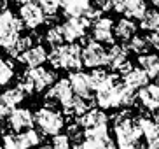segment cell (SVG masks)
<instances>
[{"label":"cell","instance_id":"7bdbcfd3","mask_svg":"<svg viewBox=\"0 0 159 149\" xmlns=\"http://www.w3.org/2000/svg\"><path fill=\"white\" fill-rule=\"evenodd\" d=\"M0 93H2V84H0Z\"/></svg>","mask_w":159,"mask_h":149},{"label":"cell","instance_id":"7402d4cb","mask_svg":"<svg viewBox=\"0 0 159 149\" xmlns=\"http://www.w3.org/2000/svg\"><path fill=\"white\" fill-rule=\"evenodd\" d=\"M128 49L124 47V44H110V49H107V65L116 72L117 67L121 65L124 60H128Z\"/></svg>","mask_w":159,"mask_h":149},{"label":"cell","instance_id":"ee69618b","mask_svg":"<svg viewBox=\"0 0 159 149\" xmlns=\"http://www.w3.org/2000/svg\"><path fill=\"white\" fill-rule=\"evenodd\" d=\"M0 149H2V146H0Z\"/></svg>","mask_w":159,"mask_h":149},{"label":"cell","instance_id":"836d02e7","mask_svg":"<svg viewBox=\"0 0 159 149\" xmlns=\"http://www.w3.org/2000/svg\"><path fill=\"white\" fill-rule=\"evenodd\" d=\"M2 149H19V144L16 140V135L12 133H5L2 139Z\"/></svg>","mask_w":159,"mask_h":149},{"label":"cell","instance_id":"ac0fdd59","mask_svg":"<svg viewBox=\"0 0 159 149\" xmlns=\"http://www.w3.org/2000/svg\"><path fill=\"white\" fill-rule=\"evenodd\" d=\"M138 65L143 70L149 79H156L159 72V60L157 56L152 55V53H143V55H138Z\"/></svg>","mask_w":159,"mask_h":149},{"label":"cell","instance_id":"2e32d148","mask_svg":"<svg viewBox=\"0 0 159 149\" xmlns=\"http://www.w3.org/2000/svg\"><path fill=\"white\" fill-rule=\"evenodd\" d=\"M121 81L122 84H126L128 88L131 89H138L142 88V86H145V84L149 83V77H147V74H145L142 69H129L126 72V74L121 75Z\"/></svg>","mask_w":159,"mask_h":149},{"label":"cell","instance_id":"7a4b0ae2","mask_svg":"<svg viewBox=\"0 0 159 149\" xmlns=\"http://www.w3.org/2000/svg\"><path fill=\"white\" fill-rule=\"evenodd\" d=\"M33 125L39 126V132H42L44 135H56L63 130L65 126V118L58 109L40 107L33 114Z\"/></svg>","mask_w":159,"mask_h":149},{"label":"cell","instance_id":"4fadbf2b","mask_svg":"<svg viewBox=\"0 0 159 149\" xmlns=\"http://www.w3.org/2000/svg\"><path fill=\"white\" fill-rule=\"evenodd\" d=\"M74 121L82 128H93V126H100V125H107L108 123V118L107 114L102 111V109H96V107H89L84 114L74 118Z\"/></svg>","mask_w":159,"mask_h":149},{"label":"cell","instance_id":"603a6c76","mask_svg":"<svg viewBox=\"0 0 159 149\" xmlns=\"http://www.w3.org/2000/svg\"><path fill=\"white\" fill-rule=\"evenodd\" d=\"M147 11V4L145 0H126L124 5V16L131 19H140L143 16V12Z\"/></svg>","mask_w":159,"mask_h":149},{"label":"cell","instance_id":"6da1fadb","mask_svg":"<svg viewBox=\"0 0 159 149\" xmlns=\"http://www.w3.org/2000/svg\"><path fill=\"white\" fill-rule=\"evenodd\" d=\"M112 128L116 133L117 149H136L140 144L142 132L131 116L129 109L121 107L116 116H112Z\"/></svg>","mask_w":159,"mask_h":149},{"label":"cell","instance_id":"60d3db41","mask_svg":"<svg viewBox=\"0 0 159 149\" xmlns=\"http://www.w3.org/2000/svg\"><path fill=\"white\" fill-rule=\"evenodd\" d=\"M37 149H51V146H35Z\"/></svg>","mask_w":159,"mask_h":149},{"label":"cell","instance_id":"9a60e30c","mask_svg":"<svg viewBox=\"0 0 159 149\" xmlns=\"http://www.w3.org/2000/svg\"><path fill=\"white\" fill-rule=\"evenodd\" d=\"M93 105H94V100H84V98L74 95V97L70 98V102L63 105V112H65V116H68V118H77V116H80V114H84V112L88 111L89 107H93Z\"/></svg>","mask_w":159,"mask_h":149},{"label":"cell","instance_id":"1f68e13d","mask_svg":"<svg viewBox=\"0 0 159 149\" xmlns=\"http://www.w3.org/2000/svg\"><path fill=\"white\" fill-rule=\"evenodd\" d=\"M66 137L70 139V142L72 140H74V142H80V140L84 139V130L74 121V123H70V125L66 126Z\"/></svg>","mask_w":159,"mask_h":149},{"label":"cell","instance_id":"f546056e","mask_svg":"<svg viewBox=\"0 0 159 149\" xmlns=\"http://www.w3.org/2000/svg\"><path fill=\"white\" fill-rule=\"evenodd\" d=\"M108 79V72L107 70L100 69V67H96V69L91 70V74H89V81H91V86H93V89L100 88L102 84H105Z\"/></svg>","mask_w":159,"mask_h":149},{"label":"cell","instance_id":"3957f363","mask_svg":"<svg viewBox=\"0 0 159 149\" xmlns=\"http://www.w3.org/2000/svg\"><path fill=\"white\" fill-rule=\"evenodd\" d=\"M82 46H80V60H82V67L88 69H96V67L107 65V49L103 47V44L96 42L91 37H80Z\"/></svg>","mask_w":159,"mask_h":149},{"label":"cell","instance_id":"4316f807","mask_svg":"<svg viewBox=\"0 0 159 149\" xmlns=\"http://www.w3.org/2000/svg\"><path fill=\"white\" fill-rule=\"evenodd\" d=\"M25 97L26 95L23 93V89L18 88V86H14V88H9L7 91H4V93H0V100H4V102L11 103V105H18V103H21L25 100Z\"/></svg>","mask_w":159,"mask_h":149},{"label":"cell","instance_id":"83f0119b","mask_svg":"<svg viewBox=\"0 0 159 149\" xmlns=\"http://www.w3.org/2000/svg\"><path fill=\"white\" fill-rule=\"evenodd\" d=\"M46 42L51 47L61 46V44L65 42V41H63V33H61V26H60V25H52V26H49V30L46 32Z\"/></svg>","mask_w":159,"mask_h":149},{"label":"cell","instance_id":"d590c367","mask_svg":"<svg viewBox=\"0 0 159 149\" xmlns=\"http://www.w3.org/2000/svg\"><path fill=\"white\" fill-rule=\"evenodd\" d=\"M14 109V105H11V103L4 102V100H0V119H5V118L11 114V111Z\"/></svg>","mask_w":159,"mask_h":149},{"label":"cell","instance_id":"277c9868","mask_svg":"<svg viewBox=\"0 0 159 149\" xmlns=\"http://www.w3.org/2000/svg\"><path fill=\"white\" fill-rule=\"evenodd\" d=\"M19 19H21L25 28L35 30L37 26L44 25L46 14L40 9V5L37 4V0H28L25 4H19Z\"/></svg>","mask_w":159,"mask_h":149},{"label":"cell","instance_id":"5bb4252c","mask_svg":"<svg viewBox=\"0 0 159 149\" xmlns=\"http://www.w3.org/2000/svg\"><path fill=\"white\" fill-rule=\"evenodd\" d=\"M19 60L23 65H26L28 69H33V67H40L47 61V51L44 49V46H30L26 51H23L21 55L16 58Z\"/></svg>","mask_w":159,"mask_h":149},{"label":"cell","instance_id":"cb8c5ba5","mask_svg":"<svg viewBox=\"0 0 159 149\" xmlns=\"http://www.w3.org/2000/svg\"><path fill=\"white\" fill-rule=\"evenodd\" d=\"M30 46H33V39L30 37V35H18V39H16V42L12 44V46H9L5 51H7V55L12 56V58H18L19 55L23 51H26Z\"/></svg>","mask_w":159,"mask_h":149},{"label":"cell","instance_id":"d6986e66","mask_svg":"<svg viewBox=\"0 0 159 149\" xmlns=\"http://www.w3.org/2000/svg\"><path fill=\"white\" fill-rule=\"evenodd\" d=\"M63 7V14L66 18H75V16H82L84 11L91 5V0H60Z\"/></svg>","mask_w":159,"mask_h":149},{"label":"cell","instance_id":"ba28073f","mask_svg":"<svg viewBox=\"0 0 159 149\" xmlns=\"http://www.w3.org/2000/svg\"><path fill=\"white\" fill-rule=\"evenodd\" d=\"M5 119H7L9 128L14 130L16 133L26 128H33V112L26 107H14Z\"/></svg>","mask_w":159,"mask_h":149},{"label":"cell","instance_id":"9c48e42d","mask_svg":"<svg viewBox=\"0 0 159 149\" xmlns=\"http://www.w3.org/2000/svg\"><path fill=\"white\" fill-rule=\"evenodd\" d=\"M136 91H138V93H136V100L142 103V107L147 109L149 112L157 111V107H159V88H157V84L147 83L145 86L138 88Z\"/></svg>","mask_w":159,"mask_h":149},{"label":"cell","instance_id":"7c38bea8","mask_svg":"<svg viewBox=\"0 0 159 149\" xmlns=\"http://www.w3.org/2000/svg\"><path fill=\"white\" fill-rule=\"evenodd\" d=\"M26 72H28V75L32 77V83H33V89H35V93H39V91H44L47 86H51V84L58 79L54 72L44 69L42 65H40V67H33V69H28Z\"/></svg>","mask_w":159,"mask_h":149},{"label":"cell","instance_id":"44dd1931","mask_svg":"<svg viewBox=\"0 0 159 149\" xmlns=\"http://www.w3.org/2000/svg\"><path fill=\"white\" fill-rule=\"evenodd\" d=\"M40 139H42L40 132L33 130V128H26V130L16 133V140H18V144H19V149H32V147H35V146L40 144Z\"/></svg>","mask_w":159,"mask_h":149},{"label":"cell","instance_id":"ab89813d","mask_svg":"<svg viewBox=\"0 0 159 149\" xmlns=\"http://www.w3.org/2000/svg\"><path fill=\"white\" fill-rule=\"evenodd\" d=\"M7 4H9V0H0V11L7 9Z\"/></svg>","mask_w":159,"mask_h":149},{"label":"cell","instance_id":"8fae6325","mask_svg":"<svg viewBox=\"0 0 159 149\" xmlns=\"http://www.w3.org/2000/svg\"><path fill=\"white\" fill-rule=\"evenodd\" d=\"M91 26H93V35H91V39H94L100 44H114V33H112L114 21L110 18L100 16Z\"/></svg>","mask_w":159,"mask_h":149},{"label":"cell","instance_id":"f35d334b","mask_svg":"<svg viewBox=\"0 0 159 149\" xmlns=\"http://www.w3.org/2000/svg\"><path fill=\"white\" fill-rule=\"evenodd\" d=\"M72 149H88V147H86L84 142L80 140V142H75V146H72Z\"/></svg>","mask_w":159,"mask_h":149},{"label":"cell","instance_id":"52a82bcc","mask_svg":"<svg viewBox=\"0 0 159 149\" xmlns=\"http://www.w3.org/2000/svg\"><path fill=\"white\" fill-rule=\"evenodd\" d=\"M61 26V33H63V41L66 42H75L80 37L86 35V28L91 25L86 21L84 16H75V18H66V21Z\"/></svg>","mask_w":159,"mask_h":149},{"label":"cell","instance_id":"30bf717a","mask_svg":"<svg viewBox=\"0 0 159 149\" xmlns=\"http://www.w3.org/2000/svg\"><path fill=\"white\" fill-rule=\"evenodd\" d=\"M72 97H74V91H72V88H70L68 79H58V81H54V83L51 84L49 91L46 93V98L54 100V102H56L58 105H61V107H63L65 103L70 102Z\"/></svg>","mask_w":159,"mask_h":149},{"label":"cell","instance_id":"74e56055","mask_svg":"<svg viewBox=\"0 0 159 149\" xmlns=\"http://www.w3.org/2000/svg\"><path fill=\"white\" fill-rule=\"evenodd\" d=\"M94 7L100 11H108L110 9V0H94Z\"/></svg>","mask_w":159,"mask_h":149},{"label":"cell","instance_id":"f1b7e54d","mask_svg":"<svg viewBox=\"0 0 159 149\" xmlns=\"http://www.w3.org/2000/svg\"><path fill=\"white\" fill-rule=\"evenodd\" d=\"M14 77V65L12 61L0 60V84H9L11 79Z\"/></svg>","mask_w":159,"mask_h":149},{"label":"cell","instance_id":"d4e9b609","mask_svg":"<svg viewBox=\"0 0 159 149\" xmlns=\"http://www.w3.org/2000/svg\"><path fill=\"white\" fill-rule=\"evenodd\" d=\"M140 28L145 32H156L159 28V14L156 9H147L140 18Z\"/></svg>","mask_w":159,"mask_h":149},{"label":"cell","instance_id":"5b68a950","mask_svg":"<svg viewBox=\"0 0 159 149\" xmlns=\"http://www.w3.org/2000/svg\"><path fill=\"white\" fill-rule=\"evenodd\" d=\"M58 60H60V67L65 70H80L82 69V60H80V46L75 42H68V44H61L58 46Z\"/></svg>","mask_w":159,"mask_h":149},{"label":"cell","instance_id":"8d00e7d4","mask_svg":"<svg viewBox=\"0 0 159 149\" xmlns=\"http://www.w3.org/2000/svg\"><path fill=\"white\" fill-rule=\"evenodd\" d=\"M96 149H117V146H116V142H114L110 137H107L105 140H102V142H100Z\"/></svg>","mask_w":159,"mask_h":149},{"label":"cell","instance_id":"e575fe53","mask_svg":"<svg viewBox=\"0 0 159 149\" xmlns=\"http://www.w3.org/2000/svg\"><path fill=\"white\" fill-rule=\"evenodd\" d=\"M143 39H145V42H147V46H149V47H154V49H157V47H159V35H157V30H156V32H149Z\"/></svg>","mask_w":159,"mask_h":149},{"label":"cell","instance_id":"ffe728a7","mask_svg":"<svg viewBox=\"0 0 159 149\" xmlns=\"http://www.w3.org/2000/svg\"><path fill=\"white\" fill-rule=\"evenodd\" d=\"M138 128L142 132V137H145V140H154V139H159V125L157 121H152L149 116H138V119H135Z\"/></svg>","mask_w":159,"mask_h":149},{"label":"cell","instance_id":"e0dca14e","mask_svg":"<svg viewBox=\"0 0 159 149\" xmlns=\"http://www.w3.org/2000/svg\"><path fill=\"white\" fill-rule=\"evenodd\" d=\"M114 37H117L119 41L126 42L129 37H133L136 33V23L131 18H121L116 23V26L112 28Z\"/></svg>","mask_w":159,"mask_h":149},{"label":"cell","instance_id":"484cf974","mask_svg":"<svg viewBox=\"0 0 159 149\" xmlns=\"http://www.w3.org/2000/svg\"><path fill=\"white\" fill-rule=\"evenodd\" d=\"M124 47L128 49V53L133 51V53H136V55H143V53L150 51V47L147 46V42H145V39L142 37V35H133V37H129L124 42Z\"/></svg>","mask_w":159,"mask_h":149},{"label":"cell","instance_id":"b9f144b4","mask_svg":"<svg viewBox=\"0 0 159 149\" xmlns=\"http://www.w3.org/2000/svg\"><path fill=\"white\" fill-rule=\"evenodd\" d=\"M152 2H154V5H156V7H157V4H159V0H152Z\"/></svg>","mask_w":159,"mask_h":149},{"label":"cell","instance_id":"4dcf8cb0","mask_svg":"<svg viewBox=\"0 0 159 149\" xmlns=\"http://www.w3.org/2000/svg\"><path fill=\"white\" fill-rule=\"evenodd\" d=\"M37 4L40 5V9L44 11L46 16H52V14L58 12L61 2L60 0H37Z\"/></svg>","mask_w":159,"mask_h":149},{"label":"cell","instance_id":"8992f818","mask_svg":"<svg viewBox=\"0 0 159 149\" xmlns=\"http://www.w3.org/2000/svg\"><path fill=\"white\" fill-rule=\"evenodd\" d=\"M68 83H70V88L74 91V95L84 98V100H93L94 89L91 86V81H89V74L80 70H74L68 75Z\"/></svg>","mask_w":159,"mask_h":149},{"label":"cell","instance_id":"d6a6232c","mask_svg":"<svg viewBox=\"0 0 159 149\" xmlns=\"http://www.w3.org/2000/svg\"><path fill=\"white\" fill-rule=\"evenodd\" d=\"M51 149H72V142H70V139L66 137V133L65 135H61V133L52 135Z\"/></svg>","mask_w":159,"mask_h":149}]
</instances>
